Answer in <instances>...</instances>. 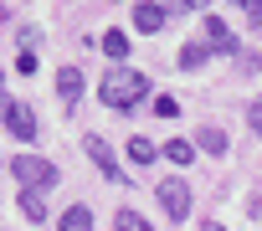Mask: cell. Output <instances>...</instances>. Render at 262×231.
Listing matches in <instances>:
<instances>
[{"mask_svg": "<svg viewBox=\"0 0 262 231\" xmlns=\"http://www.w3.org/2000/svg\"><path fill=\"white\" fill-rule=\"evenodd\" d=\"M144 93H149V82H144L139 72H128V67H108V77H103V87H98L103 108H134Z\"/></svg>", "mask_w": 262, "mask_h": 231, "instance_id": "1", "label": "cell"}, {"mask_svg": "<svg viewBox=\"0 0 262 231\" xmlns=\"http://www.w3.org/2000/svg\"><path fill=\"white\" fill-rule=\"evenodd\" d=\"M11 170H16L21 190H47V185H57V165H52V159H41V154H21Z\"/></svg>", "mask_w": 262, "mask_h": 231, "instance_id": "2", "label": "cell"}, {"mask_svg": "<svg viewBox=\"0 0 262 231\" xmlns=\"http://www.w3.org/2000/svg\"><path fill=\"white\" fill-rule=\"evenodd\" d=\"M155 195H160V205H165V216H170V221H185V216H190V185H185L180 175L160 180V190H155Z\"/></svg>", "mask_w": 262, "mask_h": 231, "instance_id": "3", "label": "cell"}, {"mask_svg": "<svg viewBox=\"0 0 262 231\" xmlns=\"http://www.w3.org/2000/svg\"><path fill=\"white\" fill-rule=\"evenodd\" d=\"M0 119H6V129L16 134V139H36V113L26 108V103H6V108H0Z\"/></svg>", "mask_w": 262, "mask_h": 231, "instance_id": "4", "label": "cell"}, {"mask_svg": "<svg viewBox=\"0 0 262 231\" xmlns=\"http://www.w3.org/2000/svg\"><path fill=\"white\" fill-rule=\"evenodd\" d=\"M82 149H88V154H93V165H98V170H103V175H108V180H113V185H123V180H128V175H123V170H118V165H113V149H108V144H103V139H98V134H88V139H82Z\"/></svg>", "mask_w": 262, "mask_h": 231, "instance_id": "5", "label": "cell"}, {"mask_svg": "<svg viewBox=\"0 0 262 231\" xmlns=\"http://www.w3.org/2000/svg\"><path fill=\"white\" fill-rule=\"evenodd\" d=\"M206 41H211V52H236V36L226 31L221 16H206Z\"/></svg>", "mask_w": 262, "mask_h": 231, "instance_id": "6", "label": "cell"}, {"mask_svg": "<svg viewBox=\"0 0 262 231\" xmlns=\"http://www.w3.org/2000/svg\"><path fill=\"white\" fill-rule=\"evenodd\" d=\"M134 26L155 36V31L165 26V6H155V0H144V6H134Z\"/></svg>", "mask_w": 262, "mask_h": 231, "instance_id": "7", "label": "cell"}, {"mask_svg": "<svg viewBox=\"0 0 262 231\" xmlns=\"http://www.w3.org/2000/svg\"><path fill=\"white\" fill-rule=\"evenodd\" d=\"M57 93H62V103L72 108V103L82 98V72H77V67H62V72H57Z\"/></svg>", "mask_w": 262, "mask_h": 231, "instance_id": "8", "label": "cell"}, {"mask_svg": "<svg viewBox=\"0 0 262 231\" xmlns=\"http://www.w3.org/2000/svg\"><path fill=\"white\" fill-rule=\"evenodd\" d=\"M155 154H160V149H155L144 134H134V139H128V159H134V165H155Z\"/></svg>", "mask_w": 262, "mask_h": 231, "instance_id": "9", "label": "cell"}, {"mask_svg": "<svg viewBox=\"0 0 262 231\" xmlns=\"http://www.w3.org/2000/svg\"><path fill=\"white\" fill-rule=\"evenodd\" d=\"M21 216H26V221H47V205H41V190H21Z\"/></svg>", "mask_w": 262, "mask_h": 231, "instance_id": "10", "label": "cell"}, {"mask_svg": "<svg viewBox=\"0 0 262 231\" xmlns=\"http://www.w3.org/2000/svg\"><path fill=\"white\" fill-rule=\"evenodd\" d=\"M62 231H93V211H88V205H72V211L62 216Z\"/></svg>", "mask_w": 262, "mask_h": 231, "instance_id": "11", "label": "cell"}, {"mask_svg": "<svg viewBox=\"0 0 262 231\" xmlns=\"http://www.w3.org/2000/svg\"><path fill=\"white\" fill-rule=\"evenodd\" d=\"M201 149L206 154H226V134L221 129H201Z\"/></svg>", "mask_w": 262, "mask_h": 231, "instance_id": "12", "label": "cell"}, {"mask_svg": "<svg viewBox=\"0 0 262 231\" xmlns=\"http://www.w3.org/2000/svg\"><path fill=\"white\" fill-rule=\"evenodd\" d=\"M165 154H170V165H190V154H195V149H190V139H170V144H165Z\"/></svg>", "mask_w": 262, "mask_h": 231, "instance_id": "13", "label": "cell"}, {"mask_svg": "<svg viewBox=\"0 0 262 231\" xmlns=\"http://www.w3.org/2000/svg\"><path fill=\"white\" fill-rule=\"evenodd\" d=\"M118 231H149V221L139 216V211H118V221H113Z\"/></svg>", "mask_w": 262, "mask_h": 231, "instance_id": "14", "label": "cell"}, {"mask_svg": "<svg viewBox=\"0 0 262 231\" xmlns=\"http://www.w3.org/2000/svg\"><path fill=\"white\" fill-rule=\"evenodd\" d=\"M103 52H108V57L118 62V57L128 52V36H123V31H108V36H103Z\"/></svg>", "mask_w": 262, "mask_h": 231, "instance_id": "15", "label": "cell"}, {"mask_svg": "<svg viewBox=\"0 0 262 231\" xmlns=\"http://www.w3.org/2000/svg\"><path fill=\"white\" fill-rule=\"evenodd\" d=\"M206 57H211V47H185V52H180V67H201Z\"/></svg>", "mask_w": 262, "mask_h": 231, "instance_id": "16", "label": "cell"}, {"mask_svg": "<svg viewBox=\"0 0 262 231\" xmlns=\"http://www.w3.org/2000/svg\"><path fill=\"white\" fill-rule=\"evenodd\" d=\"M155 113H160V119H175L180 103H175V98H155Z\"/></svg>", "mask_w": 262, "mask_h": 231, "instance_id": "17", "label": "cell"}, {"mask_svg": "<svg viewBox=\"0 0 262 231\" xmlns=\"http://www.w3.org/2000/svg\"><path fill=\"white\" fill-rule=\"evenodd\" d=\"M247 124L262 134V98H252V108H247Z\"/></svg>", "mask_w": 262, "mask_h": 231, "instance_id": "18", "label": "cell"}, {"mask_svg": "<svg viewBox=\"0 0 262 231\" xmlns=\"http://www.w3.org/2000/svg\"><path fill=\"white\" fill-rule=\"evenodd\" d=\"M16 67H21V72L31 77V72H36V52H21V57H16Z\"/></svg>", "mask_w": 262, "mask_h": 231, "instance_id": "19", "label": "cell"}, {"mask_svg": "<svg viewBox=\"0 0 262 231\" xmlns=\"http://www.w3.org/2000/svg\"><path fill=\"white\" fill-rule=\"evenodd\" d=\"M236 6H242V11L252 16V21H262V0H236Z\"/></svg>", "mask_w": 262, "mask_h": 231, "instance_id": "20", "label": "cell"}, {"mask_svg": "<svg viewBox=\"0 0 262 231\" xmlns=\"http://www.w3.org/2000/svg\"><path fill=\"white\" fill-rule=\"evenodd\" d=\"M175 6H180V11H201V6H206V0H175Z\"/></svg>", "mask_w": 262, "mask_h": 231, "instance_id": "21", "label": "cell"}, {"mask_svg": "<svg viewBox=\"0 0 262 231\" xmlns=\"http://www.w3.org/2000/svg\"><path fill=\"white\" fill-rule=\"evenodd\" d=\"M201 231H226V226H216V221H206V226H201Z\"/></svg>", "mask_w": 262, "mask_h": 231, "instance_id": "22", "label": "cell"}, {"mask_svg": "<svg viewBox=\"0 0 262 231\" xmlns=\"http://www.w3.org/2000/svg\"><path fill=\"white\" fill-rule=\"evenodd\" d=\"M0 108H6V103H0Z\"/></svg>", "mask_w": 262, "mask_h": 231, "instance_id": "23", "label": "cell"}]
</instances>
